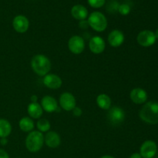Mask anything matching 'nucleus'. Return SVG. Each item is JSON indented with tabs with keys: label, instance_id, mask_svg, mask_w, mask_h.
<instances>
[{
	"label": "nucleus",
	"instance_id": "obj_1",
	"mask_svg": "<svg viewBox=\"0 0 158 158\" xmlns=\"http://www.w3.org/2000/svg\"><path fill=\"white\" fill-rule=\"evenodd\" d=\"M140 118L148 124L158 123V102L150 101L145 103L139 113Z\"/></svg>",
	"mask_w": 158,
	"mask_h": 158
},
{
	"label": "nucleus",
	"instance_id": "obj_2",
	"mask_svg": "<svg viewBox=\"0 0 158 158\" xmlns=\"http://www.w3.org/2000/svg\"><path fill=\"white\" fill-rule=\"evenodd\" d=\"M31 66L35 73L40 77H45L51 69V62L46 56L38 54L32 57Z\"/></svg>",
	"mask_w": 158,
	"mask_h": 158
},
{
	"label": "nucleus",
	"instance_id": "obj_3",
	"mask_svg": "<svg viewBox=\"0 0 158 158\" xmlns=\"http://www.w3.org/2000/svg\"><path fill=\"white\" fill-rule=\"evenodd\" d=\"M44 143V136L39 131H31L26 139V147L29 152H38Z\"/></svg>",
	"mask_w": 158,
	"mask_h": 158
},
{
	"label": "nucleus",
	"instance_id": "obj_4",
	"mask_svg": "<svg viewBox=\"0 0 158 158\" xmlns=\"http://www.w3.org/2000/svg\"><path fill=\"white\" fill-rule=\"evenodd\" d=\"M89 26L97 32H103L107 27L106 16L100 12H94L88 17Z\"/></svg>",
	"mask_w": 158,
	"mask_h": 158
},
{
	"label": "nucleus",
	"instance_id": "obj_5",
	"mask_svg": "<svg viewBox=\"0 0 158 158\" xmlns=\"http://www.w3.org/2000/svg\"><path fill=\"white\" fill-rule=\"evenodd\" d=\"M107 120L113 126H119L125 120V112L119 106L110 108L107 113Z\"/></svg>",
	"mask_w": 158,
	"mask_h": 158
},
{
	"label": "nucleus",
	"instance_id": "obj_6",
	"mask_svg": "<svg viewBox=\"0 0 158 158\" xmlns=\"http://www.w3.org/2000/svg\"><path fill=\"white\" fill-rule=\"evenodd\" d=\"M156 36L154 32L151 30L141 31L137 35V43L143 47H149L154 45L156 42Z\"/></svg>",
	"mask_w": 158,
	"mask_h": 158
},
{
	"label": "nucleus",
	"instance_id": "obj_7",
	"mask_svg": "<svg viewBox=\"0 0 158 158\" xmlns=\"http://www.w3.org/2000/svg\"><path fill=\"white\" fill-rule=\"evenodd\" d=\"M68 47L70 52L73 54L78 55L82 53L85 49L84 40L80 35H73L69 40Z\"/></svg>",
	"mask_w": 158,
	"mask_h": 158
},
{
	"label": "nucleus",
	"instance_id": "obj_8",
	"mask_svg": "<svg viewBox=\"0 0 158 158\" xmlns=\"http://www.w3.org/2000/svg\"><path fill=\"white\" fill-rule=\"evenodd\" d=\"M157 151V146L153 140L143 142L140 149V154L143 158H153Z\"/></svg>",
	"mask_w": 158,
	"mask_h": 158
},
{
	"label": "nucleus",
	"instance_id": "obj_9",
	"mask_svg": "<svg viewBox=\"0 0 158 158\" xmlns=\"http://www.w3.org/2000/svg\"><path fill=\"white\" fill-rule=\"evenodd\" d=\"M77 101L73 95L70 93H63L60 95V105L64 110L71 111L76 107Z\"/></svg>",
	"mask_w": 158,
	"mask_h": 158
},
{
	"label": "nucleus",
	"instance_id": "obj_10",
	"mask_svg": "<svg viewBox=\"0 0 158 158\" xmlns=\"http://www.w3.org/2000/svg\"><path fill=\"white\" fill-rule=\"evenodd\" d=\"M12 26L14 29L17 32L19 33H24L29 29V19L25 15H19L14 18L12 21Z\"/></svg>",
	"mask_w": 158,
	"mask_h": 158
},
{
	"label": "nucleus",
	"instance_id": "obj_11",
	"mask_svg": "<svg viewBox=\"0 0 158 158\" xmlns=\"http://www.w3.org/2000/svg\"><path fill=\"white\" fill-rule=\"evenodd\" d=\"M105 46V42L103 38L100 36H95L92 37L89 40V48L90 49L91 52L94 54H100L104 51Z\"/></svg>",
	"mask_w": 158,
	"mask_h": 158
},
{
	"label": "nucleus",
	"instance_id": "obj_12",
	"mask_svg": "<svg viewBox=\"0 0 158 158\" xmlns=\"http://www.w3.org/2000/svg\"><path fill=\"white\" fill-rule=\"evenodd\" d=\"M43 82L46 87L52 89H59L63 84L62 79L56 74H47L44 77Z\"/></svg>",
	"mask_w": 158,
	"mask_h": 158
},
{
	"label": "nucleus",
	"instance_id": "obj_13",
	"mask_svg": "<svg viewBox=\"0 0 158 158\" xmlns=\"http://www.w3.org/2000/svg\"><path fill=\"white\" fill-rule=\"evenodd\" d=\"M108 43L113 47H119L124 42V35L118 29H114L110 32L108 35Z\"/></svg>",
	"mask_w": 158,
	"mask_h": 158
},
{
	"label": "nucleus",
	"instance_id": "obj_14",
	"mask_svg": "<svg viewBox=\"0 0 158 158\" xmlns=\"http://www.w3.org/2000/svg\"><path fill=\"white\" fill-rule=\"evenodd\" d=\"M40 105H41L43 110L47 113L56 112L57 108L59 107L56 99L51 96H45L41 100V104Z\"/></svg>",
	"mask_w": 158,
	"mask_h": 158
},
{
	"label": "nucleus",
	"instance_id": "obj_15",
	"mask_svg": "<svg viewBox=\"0 0 158 158\" xmlns=\"http://www.w3.org/2000/svg\"><path fill=\"white\" fill-rule=\"evenodd\" d=\"M131 100L136 104L144 103L148 100V94L142 88H135L132 89L130 94Z\"/></svg>",
	"mask_w": 158,
	"mask_h": 158
},
{
	"label": "nucleus",
	"instance_id": "obj_16",
	"mask_svg": "<svg viewBox=\"0 0 158 158\" xmlns=\"http://www.w3.org/2000/svg\"><path fill=\"white\" fill-rule=\"evenodd\" d=\"M44 142L49 148H56L61 143V138L55 131H49L45 135Z\"/></svg>",
	"mask_w": 158,
	"mask_h": 158
},
{
	"label": "nucleus",
	"instance_id": "obj_17",
	"mask_svg": "<svg viewBox=\"0 0 158 158\" xmlns=\"http://www.w3.org/2000/svg\"><path fill=\"white\" fill-rule=\"evenodd\" d=\"M71 15L77 20H84L88 16V11L85 6L82 5H76L71 9Z\"/></svg>",
	"mask_w": 158,
	"mask_h": 158
},
{
	"label": "nucleus",
	"instance_id": "obj_18",
	"mask_svg": "<svg viewBox=\"0 0 158 158\" xmlns=\"http://www.w3.org/2000/svg\"><path fill=\"white\" fill-rule=\"evenodd\" d=\"M27 112L29 117L33 119H40L43 114V110L40 103H31L27 107Z\"/></svg>",
	"mask_w": 158,
	"mask_h": 158
},
{
	"label": "nucleus",
	"instance_id": "obj_19",
	"mask_svg": "<svg viewBox=\"0 0 158 158\" xmlns=\"http://www.w3.org/2000/svg\"><path fill=\"white\" fill-rule=\"evenodd\" d=\"M97 103L100 108L105 110H107L110 108L111 106L110 97L108 95H106V94H100L97 97Z\"/></svg>",
	"mask_w": 158,
	"mask_h": 158
},
{
	"label": "nucleus",
	"instance_id": "obj_20",
	"mask_svg": "<svg viewBox=\"0 0 158 158\" xmlns=\"http://www.w3.org/2000/svg\"><path fill=\"white\" fill-rule=\"evenodd\" d=\"M19 126L20 130L23 132H31L34 129L35 125H34L33 120L30 117H26L19 120Z\"/></svg>",
	"mask_w": 158,
	"mask_h": 158
},
{
	"label": "nucleus",
	"instance_id": "obj_21",
	"mask_svg": "<svg viewBox=\"0 0 158 158\" xmlns=\"http://www.w3.org/2000/svg\"><path fill=\"white\" fill-rule=\"evenodd\" d=\"M12 132V126L7 120L0 119V137L6 138Z\"/></svg>",
	"mask_w": 158,
	"mask_h": 158
},
{
	"label": "nucleus",
	"instance_id": "obj_22",
	"mask_svg": "<svg viewBox=\"0 0 158 158\" xmlns=\"http://www.w3.org/2000/svg\"><path fill=\"white\" fill-rule=\"evenodd\" d=\"M36 127L38 128L39 131L43 133L49 131L51 127V125L49 120H46V119H40L37 122Z\"/></svg>",
	"mask_w": 158,
	"mask_h": 158
},
{
	"label": "nucleus",
	"instance_id": "obj_23",
	"mask_svg": "<svg viewBox=\"0 0 158 158\" xmlns=\"http://www.w3.org/2000/svg\"><path fill=\"white\" fill-rule=\"evenodd\" d=\"M119 6H120V4H119L118 2L112 1L107 4L106 10H107V12H110V13H115V12H118Z\"/></svg>",
	"mask_w": 158,
	"mask_h": 158
},
{
	"label": "nucleus",
	"instance_id": "obj_24",
	"mask_svg": "<svg viewBox=\"0 0 158 158\" xmlns=\"http://www.w3.org/2000/svg\"><path fill=\"white\" fill-rule=\"evenodd\" d=\"M131 6L127 4V3H123V4L120 5V6H119L118 12L123 15H127L131 12Z\"/></svg>",
	"mask_w": 158,
	"mask_h": 158
},
{
	"label": "nucleus",
	"instance_id": "obj_25",
	"mask_svg": "<svg viewBox=\"0 0 158 158\" xmlns=\"http://www.w3.org/2000/svg\"><path fill=\"white\" fill-rule=\"evenodd\" d=\"M106 2V0H88V3L93 8H101Z\"/></svg>",
	"mask_w": 158,
	"mask_h": 158
},
{
	"label": "nucleus",
	"instance_id": "obj_26",
	"mask_svg": "<svg viewBox=\"0 0 158 158\" xmlns=\"http://www.w3.org/2000/svg\"><path fill=\"white\" fill-rule=\"evenodd\" d=\"M79 26H80V28H81L82 29H86L89 26L87 20L84 19V20H81V21H80Z\"/></svg>",
	"mask_w": 158,
	"mask_h": 158
},
{
	"label": "nucleus",
	"instance_id": "obj_27",
	"mask_svg": "<svg viewBox=\"0 0 158 158\" xmlns=\"http://www.w3.org/2000/svg\"><path fill=\"white\" fill-rule=\"evenodd\" d=\"M73 115L75 116V117H79L82 115L83 112H82V110L80 109V107H77V106H76V107L73 110Z\"/></svg>",
	"mask_w": 158,
	"mask_h": 158
},
{
	"label": "nucleus",
	"instance_id": "obj_28",
	"mask_svg": "<svg viewBox=\"0 0 158 158\" xmlns=\"http://www.w3.org/2000/svg\"><path fill=\"white\" fill-rule=\"evenodd\" d=\"M0 158H9V156L6 151L0 149Z\"/></svg>",
	"mask_w": 158,
	"mask_h": 158
},
{
	"label": "nucleus",
	"instance_id": "obj_29",
	"mask_svg": "<svg viewBox=\"0 0 158 158\" xmlns=\"http://www.w3.org/2000/svg\"><path fill=\"white\" fill-rule=\"evenodd\" d=\"M130 158H142V157L139 153H134V154H131Z\"/></svg>",
	"mask_w": 158,
	"mask_h": 158
},
{
	"label": "nucleus",
	"instance_id": "obj_30",
	"mask_svg": "<svg viewBox=\"0 0 158 158\" xmlns=\"http://www.w3.org/2000/svg\"><path fill=\"white\" fill-rule=\"evenodd\" d=\"M8 143V140L6 138H1V140H0V143H1V145H2V146H5V145L7 144Z\"/></svg>",
	"mask_w": 158,
	"mask_h": 158
},
{
	"label": "nucleus",
	"instance_id": "obj_31",
	"mask_svg": "<svg viewBox=\"0 0 158 158\" xmlns=\"http://www.w3.org/2000/svg\"><path fill=\"white\" fill-rule=\"evenodd\" d=\"M31 101H32V103H36L37 96H35V95L32 96V97H31Z\"/></svg>",
	"mask_w": 158,
	"mask_h": 158
},
{
	"label": "nucleus",
	"instance_id": "obj_32",
	"mask_svg": "<svg viewBox=\"0 0 158 158\" xmlns=\"http://www.w3.org/2000/svg\"><path fill=\"white\" fill-rule=\"evenodd\" d=\"M100 158H115V157H112V156H110V155H104V156H102Z\"/></svg>",
	"mask_w": 158,
	"mask_h": 158
},
{
	"label": "nucleus",
	"instance_id": "obj_33",
	"mask_svg": "<svg viewBox=\"0 0 158 158\" xmlns=\"http://www.w3.org/2000/svg\"><path fill=\"white\" fill-rule=\"evenodd\" d=\"M154 34H155V36H156V39H158V29L156 30V32H154Z\"/></svg>",
	"mask_w": 158,
	"mask_h": 158
},
{
	"label": "nucleus",
	"instance_id": "obj_34",
	"mask_svg": "<svg viewBox=\"0 0 158 158\" xmlns=\"http://www.w3.org/2000/svg\"><path fill=\"white\" fill-rule=\"evenodd\" d=\"M113 1H114V0H113Z\"/></svg>",
	"mask_w": 158,
	"mask_h": 158
}]
</instances>
